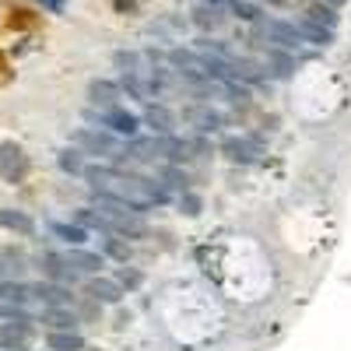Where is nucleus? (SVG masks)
<instances>
[{
    "mask_svg": "<svg viewBox=\"0 0 351 351\" xmlns=\"http://www.w3.org/2000/svg\"><path fill=\"white\" fill-rule=\"evenodd\" d=\"M190 14H193V25L197 28H221V21H225V14L218 11V4H200Z\"/></svg>",
    "mask_w": 351,
    "mask_h": 351,
    "instance_id": "obj_22",
    "label": "nucleus"
},
{
    "mask_svg": "<svg viewBox=\"0 0 351 351\" xmlns=\"http://www.w3.org/2000/svg\"><path fill=\"white\" fill-rule=\"evenodd\" d=\"M186 120L197 123L200 130H218V127H221V116L211 112V109H190V112H186Z\"/></svg>",
    "mask_w": 351,
    "mask_h": 351,
    "instance_id": "obj_24",
    "label": "nucleus"
},
{
    "mask_svg": "<svg viewBox=\"0 0 351 351\" xmlns=\"http://www.w3.org/2000/svg\"><path fill=\"white\" fill-rule=\"evenodd\" d=\"M144 123H148V127H155L158 134H172V127H176V120H172V112L165 109V106H148V109H144Z\"/></svg>",
    "mask_w": 351,
    "mask_h": 351,
    "instance_id": "obj_18",
    "label": "nucleus"
},
{
    "mask_svg": "<svg viewBox=\"0 0 351 351\" xmlns=\"http://www.w3.org/2000/svg\"><path fill=\"white\" fill-rule=\"evenodd\" d=\"M260 36L274 46H281V49H299L302 46L299 28L288 25V21H260Z\"/></svg>",
    "mask_w": 351,
    "mask_h": 351,
    "instance_id": "obj_4",
    "label": "nucleus"
},
{
    "mask_svg": "<svg viewBox=\"0 0 351 351\" xmlns=\"http://www.w3.org/2000/svg\"><path fill=\"white\" fill-rule=\"evenodd\" d=\"M267 60L278 67V71H274L278 77H288V74H291V60H288V56H281V53H267Z\"/></svg>",
    "mask_w": 351,
    "mask_h": 351,
    "instance_id": "obj_28",
    "label": "nucleus"
},
{
    "mask_svg": "<svg viewBox=\"0 0 351 351\" xmlns=\"http://www.w3.org/2000/svg\"><path fill=\"white\" fill-rule=\"evenodd\" d=\"M88 99H92V106L116 109V99H120V88H116L112 81H92V84H88Z\"/></svg>",
    "mask_w": 351,
    "mask_h": 351,
    "instance_id": "obj_15",
    "label": "nucleus"
},
{
    "mask_svg": "<svg viewBox=\"0 0 351 351\" xmlns=\"http://www.w3.org/2000/svg\"><path fill=\"white\" fill-rule=\"evenodd\" d=\"M39 4H46L49 11H64V0H39Z\"/></svg>",
    "mask_w": 351,
    "mask_h": 351,
    "instance_id": "obj_33",
    "label": "nucleus"
},
{
    "mask_svg": "<svg viewBox=\"0 0 351 351\" xmlns=\"http://www.w3.org/2000/svg\"><path fill=\"white\" fill-rule=\"evenodd\" d=\"M28 291H32V299H39V302H43V306H49V309H64V306H71V302H74L71 288H67V285H56V281L28 285Z\"/></svg>",
    "mask_w": 351,
    "mask_h": 351,
    "instance_id": "obj_5",
    "label": "nucleus"
},
{
    "mask_svg": "<svg viewBox=\"0 0 351 351\" xmlns=\"http://www.w3.org/2000/svg\"><path fill=\"white\" fill-rule=\"evenodd\" d=\"M39 324H46L49 330H77V316L67 313V306L64 309H46Z\"/></svg>",
    "mask_w": 351,
    "mask_h": 351,
    "instance_id": "obj_17",
    "label": "nucleus"
},
{
    "mask_svg": "<svg viewBox=\"0 0 351 351\" xmlns=\"http://www.w3.org/2000/svg\"><path fill=\"white\" fill-rule=\"evenodd\" d=\"M39 263H43V274H46L49 281H56V285H67V281L74 285V281H77V271L71 267L60 253H43Z\"/></svg>",
    "mask_w": 351,
    "mask_h": 351,
    "instance_id": "obj_7",
    "label": "nucleus"
},
{
    "mask_svg": "<svg viewBox=\"0 0 351 351\" xmlns=\"http://www.w3.org/2000/svg\"><path fill=\"white\" fill-rule=\"evenodd\" d=\"M11 351H25V348H11Z\"/></svg>",
    "mask_w": 351,
    "mask_h": 351,
    "instance_id": "obj_37",
    "label": "nucleus"
},
{
    "mask_svg": "<svg viewBox=\"0 0 351 351\" xmlns=\"http://www.w3.org/2000/svg\"><path fill=\"white\" fill-rule=\"evenodd\" d=\"M74 144H77V148H84V152H92V155H116L112 137L95 134V130H77L74 134Z\"/></svg>",
    "mask_w": 351,
    "mask_h": 351,
    "instance_id": "obj_10",
    "label": "nucleus"
},
{
    "mask_svg": "<svg viewBox=\"0 0 351 351\" xmlns=\"http://www.w3.org/2000/svg\"><path fill=\"white\" fill-rule=\"evenodd\" d=\"M267 4H285V0H267Z\"/></svg>",
    "mask_w": 351,
    "mask_h": 351,
    "instance_id": "obj_36",
    "label": "nucleus"
},
{
    "mask_svg": "<svg viewBox=\"0 0 351 351\" xmlns=\"http://www.w3.org/2000/svg\"><path fill=\"white\" fill-rule=\"evenodd\" d=\"M221 152H225L232 162H256V158L263 155L260 144L250 141V137H228V141L221 144Z\"/></svg>",
    "mask_w": 351,
    "mask_h": 351,
    "instance_id": "obj_8",
    "label": "nucleus"
},
{
    "mask_svg": "<svg viewBox=\"0 0 351 351\" xmlns=\"http://www.w3.org/2000/svg\"><path fill=\"white\" fill-rule=\"evenodd\" d=\"M106 253L116 256V260H127V256H130V250H127L123 243H116V239H106Z\"/></svg>",
    "mask_w": 351,
    "mask_h": 351,
    "instance_id": "obj_29",
    "label": "nucleus"
},
{
    "mask_svg": "<svg viewBox=\"0 0 351 351\" xmlns=\"http://www.w3.org/2000/svg\"><path fill=\"white\" fill-rule=\"evenodd\" d=\"M313 4H324V8H341L344 0H313Z\"/></svg>",
    "mask_w": 351,
    "mask_h": 351,
    "instance_id": "obj_34",
    "label": "nucleus"
},
{
    "mask_svg": "<svg viewBox=\"0 0 351 351\" xmlns=\"http://www.w3.org/2000/svg\"><path fill=\"white\" fill-rule=\"evenodd\" d=\"M204 4H225V0H204Z\"/></svg>",
    "mask_w": 351,
    "mask_h": 351,
    "instance_id": "obj_35",
    "label": "nucleus"
},
{
    "mask_svg": "<svg viewBox=\"0 0 351 351\" xmlns=\"http://www.w3.org/2000/svg\"><path fill=\"white\" fill-rule=\"evenodd\" d=\"M64 260L71 263L77 274H99V271L106 267V260H102L99 253H84V250H67Z\"/></svg>",
    "mask_w": 351,
    "mask_h": 351,
    "instance_id": "obj_13",
    "label": "nucleus"
},
{
    "mask_svg": "<svg viewBox=\"0 0 351 351\" xmlns=\"http://www.w3.org/2000/svg\"><path fill=\"white\" fill-rule=\"evenodd\" d=\"M302 21H306V25H316V28H327V32H334V28H337L334 8H324V4H313V8L302 14Z\"/></svg>",
    "mask_w": 351,
    "mask_h": 351,
    "instance_id": "obj_20",
    "label": "nucleus"
},
{
    "mask_svg": "<svg viewBox=\"0 0 351 351\" xmlns=\"http://www.w3.org/2000/svg\"><path fill=\"white\" fill-rule=\"evenodd\" d=\"M28 334H32V324H14V319H8V324H0V348L4 351L25 348Z\"/></svg>",
    "mask_w": 351,
    "mask_h": 351,
    "instance_id": "obj_14",
    "label": "nucleus"
},
{
    "mask_svg": "<svg viewBox=\"0 0 351 351\" xmlns=\"http://www.w3.org/2000/svg\"><path fill=\"white\" fill-rule=\"evenodd\" d=\"M295 28H299L302 43H313V46H327V43L334 39V32H327V28H316V25H306V21H299Z\"/></svg>",
    "mask_w": 351,
    "mask_h": 351,
    "instance_id": "obj_23",
    "label": "nucleus"
},
{
    "mask_svg": "<svg viewBox=\"0 0 351 351\" xmlns=\"http://www.w3.org/2000/svg\"><path fill=\"white\" fill-rule=\"evenodd\" d=\"M99 221L106 232H116V236H127V239H141L148 236V225L141 221V211L127 208V204H116V200H106L99 197Z\"/></svg>",
    "mask_w": 351,
    "mask_h": 351,
    "instance_id": "obj_2",
    "label": "nucleus"
},
{
    "mask_svg": "<svg viewBox=\"0 0 351 351\" xmlns=\"http://www.w3.org/2000/svg\"><path fill=\"white\" fill-rule=\"evenodd\" d=\"M25 172H28V158H25V152L18 148V144L4 141V144H0V176L14 183V180H21Z\"/></svg>",
    "mask_w": 351,
    "mask_h": 351,
    "instance_id": "obj_6",
    "label": "nucleus"
},
{
    "mask_svg": "<svg viewBox=\"0 0 351 351\" xmlns=\"http://www.w3.org/2000/svg\"><path fill=\"white\" fill-rule=\"evenodd\" d=\"M25 271H28V256H25L21 250H14V246L0 250V278L21 281V278H25Z\"/></svg>",
    "mask_w": 351,
    "mask_h": 351,
    "instance_id": "obj_9",
    "label": "nucleus"
},
{
    "mask_svg": "<svg viewBox=\"0 0 351 351\" xmlns=\"http://www.w3.org/2000/svg\"><path fill=\"white\" fill-rule=\"evenodd\" d=\"M88 186H92L95 197L116 200V204H127L134 211H148L155 204H165V186H158L155 180H144V176L123 172V169H109V165H88L84 172Z\"/></svg>",
    "mask_w": 351,
    "mask_h": 351,
    "instance_id": "obj_1",
    "label": "nucleus"
},
{
    "mask_svg": "<svg viewBox=\"0 0 351 351\" xmlns=\"http://www.w3.org/2000/svg\"><path fill=\"white\" fill-rule=\"evenodd\" d=\"M180 204H183V211H186V215H200V200H197L193 193H186V190H183Z\"/></svg>",
    "mask_w": 351,
    "mask_h": 351,
    "instance_id": "obj_30",
    "label": "nucleus"
},
{
    "mask_svg": "<svg viewBox=\"0 0 351 351\" xmlns=\"http://www.w3.org/2000/svg\"><path fill=\"white\" fill-rule=\"evenodd\" d=\"M88 295H92L95 302L116 306V302L123 299V288H120V281H106V278H92V281H88Z\"/></svg>",
    "mask_w": 351,
    "mask_h": 351,
    "instance_id": "obj_12",
    "label": "nucleus"
},
{
    "mask_svg": "<svg viewBox=\"0 0 351 351\" xmlns=\"http://www.w3.org/2000/svg\"><path fill=\"white\" fill-rule=\"evenodd\" d=\"M99 120L109 127V130H116V134H123V137H134L137 134V127H141V120L137 116H130V112H123V109H106Z\"/></svg>",
    "mask_w": 351,
    "mask_h": 351,
    "instance_id": "obj_11",
    "label": "nucleus"
},
{
    "mask_svg": "<svg viewBox=\"0 0 351 351\" xmlns=\"http://www.w3.org/2000/svg\"><path fill=\"white\" fill-rule=\"evenodd\" d=\"M0 228H11V232H18V236H32V232H36V221L28 218L25 211L0 208Z\"/></svg>",
    "mask_w": 351,
    "mask_h": 351,
    "instance_id": "obj_16",
    "label": "nucleus"
},
{
    "mask_svg": "<svg viewBox=\"0 0 351 351\" xmlns=\"http://www.w3.org/2000/svg\"><path fill=\"white\" fill-rule=\"evenodd\" d=\"M46 344H49V351H81L84 348V337L77 330H53Z\"/></svg>",
    "mask_w": 351,
    "mask_h": 351,
    "instance_id": "obj_19",
    "label": "nucleus"
},
{
    "mask_svg": "<svg viewBox=\"0 0 351 351\" xmlns=\"http://www.w3.org/2000/svg\"><path fill=\"white\" fill-rule=\"evenodd\" d=\"M169 64L180 71L186 81H193V84L211 81V64L204 60L197 49H172V53H169Z\"/></svg>",
    "mask_w": 351,
    "mask_h": 351,
    "instance_id": "obj_3",
    "label": "nucleus"
},
{
    "mask_svg": "<svg viewBox=\"0 0 351 351\" xmlns=\"http://www.w3.org/2000/svg\"><path fill=\"white\" fill-rule=\"evenodd\" d=\"M28 299H32V291H28V285L11 281V278H0V302H18V306H25Z\"/></svg>",
    "mask_w": 351,
    "mask_h": 351,
    "instance_id": "obj_21",
    "label": "nucleus"
},
{
    "mask_svg": "<svg viewBox=\"0 0 351 351\" xmlns=\"http://www.w3.org/2000/svg\"><path fill=\"white\" fill-rule=\"evenodd\" d=\"M141 281V274H134V271H120V285H137Z\"/></svg>",
    "mask_w": 351,
    "mask_h": 351,
    "instance_id": "obj_32",
    "label": "nucleus"
},
{
    "mask_svg": "<svg viewBox=\"0 0 351 351\" xmlns=\"http://www.w3.org/2000/svg\"><path fill=\"white\" fill-rule=\"evenodd\" d=\"M60 169L64 172H71V176H77V172H84V158H81V152L77 148H67V152H60Z\"/></svg>",
    "mask_w": 351,
    "mask_h": 351,
    "instance_id": "obj_26",
    "label": "nucleus"
},
{
    "mask_svg": "<svg viewBox=\"0 0 351 351\" xmlns=\"http://www.w3.org/2000/svg\"><path fill=\"white\" fill-rule=\"evenodd\" d=\"M53 236H60V239H64V243H71V246L88 243V232H84L81 225H53Z\"/></svg>",
    "mask_w": 351,
    "mask_h": 351,
    "instance_id": "obj_25",
    "label": "nucleus"
},
{
    "mask_svg": "<svg viewBox=\"0 0 351 351\" xmlns=\"http://www.w3.org/2000/svg\"><path fill=\"white\" fill-rule=\"evenodd\" d=\"M162 176H165V180H169L172 186H183V190H186V176H183L180 169H165Z\"/></svg>",
    "mask_w": 351,
    "mask_h": 351,
    "instance_id": "obj_31",
    "label": "nucleus"
},
{
    "mask_svg": "<svg viewBox=\"0 0 351 351\" xmlns=\"http://www.w3.org/2000/svg\"><path fill=\"white\" fill-rule=\"evenodd\" d=\"M232 11H236L243 21H256L260 18V8L256 4H246V0H232Z\"/></svg>",
    "mask_w": 351,
    "mask_h": 351,
    "instance_id": "obj_27",
    "label": "nucleus"
}]
</instances>
